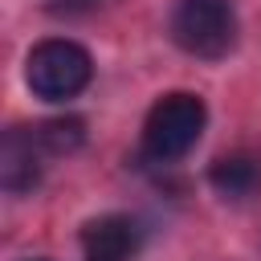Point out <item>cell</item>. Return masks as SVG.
I'll list each match as a JSON object with an SVG mask.
<instances>
[{"mask_svg":"<svg viewBox=\"0 0 261 261\" xmlns=\"http://www.w3.org/2000/svg\"><path fill=\"white\" fill-rule=\"evenodd\" d=\"M204 122H208V106H204L200 94H188V90L163 94L147 110V122H143V151H147V159H155V163L184 159L200 143Z\"/></svg>","mask_w":261,"mask_h":261,"instance_id":"obj_1","label":"cell"},{"mask_svg":"<svg viewBox=\"0 0 261 261\" xmlns=\"http://www.w3.org/2000/svg\"><path fill=\"white\" fill-rule=\"evenodd\" d=\"M90 73H94L90 53L77 41H65V37H49V41L33 45V53L24 61V82L41 102L77 98L90 86Z\"/></svg>","mask_w":261,"mask_h":261,"instance_id":"obj_2","label":"cell"},{"mask_svg":"<svg viewBox=\"0 0 261 261\" xmlns=\"http://www.w3.org/2000/svg\"><path fill=\"white\" fill-rule=\"evenodd\" d=\"M167 29L184 53L216 61L237 45V4L232 0H175Z\"/></svg>","mask_w":261,"mask_h":261,"instance_id":"obj_3","label":"cell"},{"mask_svg":"<svg viewBox=\"0 0 261 261\" xmlns=\"http://www.w3.org/2000/svg\"><path fill=\"white\" fill-rule=\"evenodd\" d=\"M143 245V228L139 220L122 216V212H106L94 216L82 228V253L86 261H130Z\"/></svg>","mask_w":261,"mask_h":261,"instance_id":"obj_4","label":"cell"},{"mask_svg":"<svg viewBox=\"0 0 261 261\" xmlns=\"http://www.w3.org/2000/svg\"><path fill=\"white\" fill-rule=\"evenodd\" d=\"M45 159L49 155L41 151V143L33 139V130L29 126H12L4 135V147H0V179H4V188L12 196L33 192L37 179H41V171H45Z\"/></svg>","mask_w":261,"mask_h":261,"instance_id":"obj_5","label":"cell"},{"mask_svg":"<svg viewBox=\"0 0 261 261\" xmlns=\"http://www.w3.org/2000/svg\"><path fill=\"white\" fill-rule=\"evenodd\" d=\"M208 184L224 196V200H253L261 192V159L237 151V155H220L208 167Z\"/></svg>","mask_w":261,"mask_h":261,"instance_id":"obj_6","label":"cell"},{"mask_svg":"<svg viewBox=\"0 0 261 261\" xmlns=\"http://www.w3.org/2000/svg\"><path fill=\"white\" fill-rule=\"evenodd\" d=\"M29 130H33V139L41 143V151H45L49 159L77 151L82 139H86L82 118H49V122H37V126H29Z\"/></svg>","mask_w":261,"mask_h":261,"instance_id":"obj_7","label":"cell"},{"mask_svg":"<svg viewBox=\"0 0 261 261\" xmlns=\"http://www.w3.org/2000/svg\"><path fill=\"white\" fill-rule=\"evenodd\" d=\"M102 0H49V12H90V8H98Z\"/></svg>","mask_w":261,"mask_h":261,"instance_id":"obj_8","label":"cell"},{"mask_svg":"<svg viewBox=\"0 0 261 261\" xmlns=\"http://www.w3.org/2000/svg\"><path fill=\"white\" fill-rule=\"evenodd\" d=\"M33 261H45V257H33Z\"/></svg>","mask_w":261,"mask_h":261,"instance_id":"obj_9","label":"cell"}]
</instances>
